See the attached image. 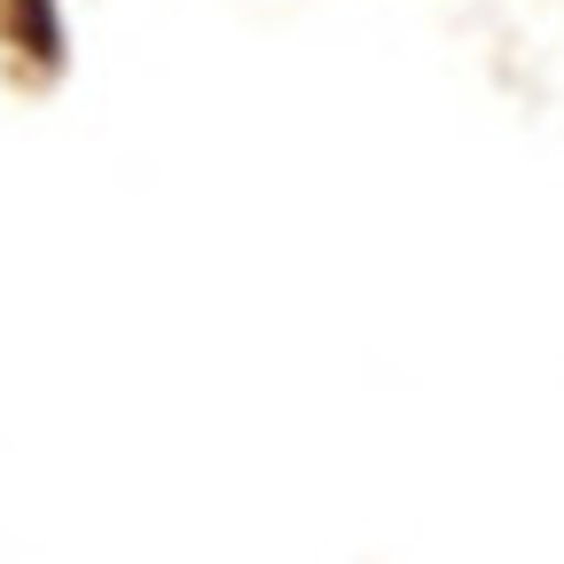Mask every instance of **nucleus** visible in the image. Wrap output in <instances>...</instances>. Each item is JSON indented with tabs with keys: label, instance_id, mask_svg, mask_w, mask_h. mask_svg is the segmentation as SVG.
<instances>
[]
</instances>
